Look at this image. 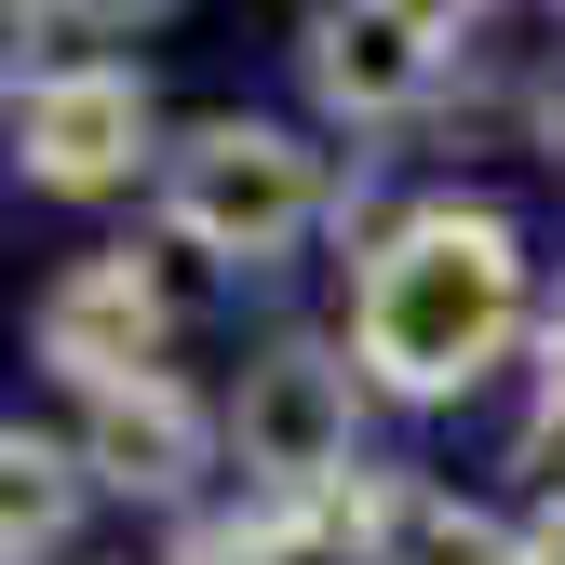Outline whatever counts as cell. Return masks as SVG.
<instances>
[{
  "instance_id": "cell-5",
  "label": "cell",
  "mask_w": 565,
  "mask_h": 565,
  "mask_svg": "<svg viewBox=\"0 0 565 565\" xmlns=\"http://www.w3.org/2000/svg\"><path fill=\"white\" fill-rule=\"evenodd\" d=\"M162 337H175V297H162V269L108 243V256H67L41 282V310H28V350L67 377V391H121V377H162Z\"/></svg>"
},
{
  "instance_id": "cell-3",
  "label": "cell",
  "mask_w": 565,
  "mask_h": 565,
  "mask_svg": "<svg viewBox=\"0 0 565 565\" xmlns=\"http://www.w3.org/2000/svg\"><path fill=\"white\" fill-rule=\"evenodd\" d=\"M230 458L269 512L323 499V484L364 471V364H337L323 337H269L243 391H230Z\"/></svg>"
},
{
  "instance_id": "cell-2",
  "label": "cell",
  "mask_w": 565,
  "mask_h": 565,
  "mask_svg": "<svg viewBox=\"0 0 565 565\" xmlns=\"http://www.w3.org/2000/svg\"><path fill=\"white\" fill-rule=\"evenodd\" d=\"M323 216H337V189H323V149L297 121L216 108L162 149V230L189 256H216V269H282Z\"/></svg>"
},
{
  "instance_id": "cell-12",
  "label": "cell",
  "mask_w": 565,
  "mask_h": 565,
  "mask_svg": "<svg viewBox=\"0 0 565 565\" xmlns=\"http://www.w3.org/2000/svg\"><path fill=\"white\" fill-rule=\"evenodd\" d=\"M512 471H539V499H565V391H539V417H525Z\"/></svg>"
},
{
  "instance_id": "cell-16",
  "label": "cell",
  "mask_w": 565,
  "mask_h": 565,
  "mask_svg": "<svg viewBox=\"0 0 565 565\" xmlns=\"http://www.w3.org/2000/svg\"><path fill=\"white\" fill-rule=\"evenodd\" d=\"M404 14H431V28H445V41H458V28H471V0H404Z\"/></svg>"
},
{
  "instance_id": "cell-7",
  "label": "cell",
  "mask_w": 565,
  "mask_h": 565,
  "mask_svg": "<svg viewBox=\"0 0 565 565\" xmlns=\"http://www.w3.org/2000/svg\"><path fill=\"white\" fill-rule=\"evenodd\" d=\"M216 431H230V417H202L175 377H121V391L82 404V471L108 484V499L189 512V484H202V458H216Z\"/></svg>"
},
{
  "instance_id": "cell-6",
  "label": "cell",
  "mask_w": 565,
  "mask_h": 565,
  "mask_svg": "<svg viewBox=\"0 0 565 565\" xmlns=\"http://www.w3.org/2000/svg\"><path fill=\"white\" fill-rule=\"evenodd\" d=\"M445 28L431 14H404V0H310V28H297V82L323 121H404V108H431L445 95Z\"/></svg>"
},
{
  "instance_id": "cell-15",
  "label": "cell",
  "mask_w": 565,
  "mask_h": 565,
  "mask_svg": "<svg viewBox=\"0 0 565 565\" xmlns=\"http://www.w3.org/2000/svg\"><path fill=\"white\" fill-rule=\"evenodd\" d=\"M525 565H565V499H552V512L525 525Z\"/></svg>"
},
{
  "instance_id": "cell-14",
  "label": "cell",
  "mask_w": 565,
  "mask_h": 565,
  "mask_svg": "<svg viewBox=\"0 0 565 565\" xmlns=\"http://www.w3.org/2000/svg\"><path fill=\"white\" fill-rule=\"evenodd\" d=\"M539 149L565 162V67H552V82H539Z\"/></svg>"
},
{
  "instance_id": "cell-10",
  "label": "cell",
  "mask_w": 565,
  "mask_h": 565,
  "mask_svg": "<svg viewBox=\"0 0 565 565\" xmlns=\"http://www.w3.org/2000/svg\"><path fill=\"white\" fill-rule=\"evenodd\" d=\"M162 565H297V539H282V512H175Z\"/></svg>"
},
{
  "instance_id": "cell-4",
  "label": "cell",
  "mask_w": 565,
  "mask_h": 565,
  "mask_svg": "<svg viewBox=\"0 0 565 565\" xmlns=\"http://www.w3.org/2000/svg\"><path fill=\"white\" fill-rule=\"evenodd\" d=\"M14 162H28V189H54V202H108V189H135V175L162 162V108H149V82L108 67V54L28 67V82H14Z\"/></svg>"
},
{
  "instance_id": "cell-8",
  "label": "cell",
  "mask_w": 565,
  "mask_h": 565,
  "mask_svg": "<svg viewBox=\"0 0 565 565\" xmlns=\"http://www.w3.org/2000/svg\"><path fill=\"white\" fill-rule=\"evenodd\" d=\"M82 445H54V431H0V565H54V539L82 525Z\"/></svg>"
},
{
  "instance_id": "cell-11",
  "label": "cell",
  "mask_w": 565,
  "mask_h": 565,
  "mask_svg": "<svg viewBox=\"0 0 565 565\" xmlns=\"http://www.w3.org/2000/svg\"><path fill=\"white\" fill-rule=\"evenodd\" d=\"M175 0H14V41H135V28H162Z\"/></svg>"
},
{
  "instance_id": "cell-9",
  "label": "cell",
  "mask_w": 565,
  "mask_h": 565,
  "mask_svg": "<svg viewBox=\"0 0 565 565\" xmlns=\"http://www.w3.org/2000/svg\"><path fill=\"white\" fill-rule=\"evenodd\" d=\"M377 565H525V525L471 512V499H431V484H404V499H391V539H377Z\"/></svg>"
},
{
  "instance_id": "cell-13",
  "label": "cell",
  "mask_w": 565,
  "mask_h": 565,
  "mask_svg": "<svg viewBox=\"0 0 565 565\" xmlns=\"http://www.w3.org/2000/svg\"><path fill=\"white\" fill-rule=\"evenodd\" d=\"M539 391H565V297L539 310Z\"/></svg>"
},
{
  "instance_id": "cell-1",
  "label": "cell",
  "mask_w": 565,
  "mask_h": 565,
  "mask_svg": "<svg viewBox=\"0 0 565 565\" xmlns=\"http://www.w3.org/2000/svg\"><path fill=\"white\" fill-rule=\"evenodd\" d=\"M525 337V230L499 202H404L350 282V364L391 404H458Z\"/></svg>"
}]
</instances>
